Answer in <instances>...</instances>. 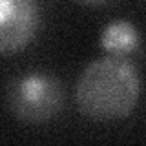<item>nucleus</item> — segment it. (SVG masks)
<instances>
[{
  "label": "nucleus",
  "instance_id": "2",
  "mask_svg": "<svg viewBox=\"0 0 146 146\" xmlns=\"http://www.w3.org/2000/svg\"><path fill=\"white\" fill-rule=\"evenodd\" d=\"M6 108L26 124H44L58 117L66 104V88L57 75L31 70L15 75L6 86Z\"/></svg>",
  "mask_w": 146,
  "mask_h": 146
},
{
  "label": "nucleus",
  "instance_id": "4",
  "mask_svg": "<svg viewBox=\"0 0 146 146\" xmlns=\"http://www.w3.org/2000/svg\"><path fill=\"white\" fill-rule=\"evenodd\" d=\"M100 48L106 51V55L130 58V55H133L141 48V33L130 20L119 18L110 22L102 29Z\"/></svg>",
  "mask_w": 146,
  "mask_h": 146
},
{
  "label": "nucleus",
  "instance_id": "5",
  "mask_svg": "<svg viewBox=\"0 0 146 146\" xmlns=\"http://www.w3.org/2000/svg\"><path fill=\"white\" fill-rule=\"evenodd\" d=\"M77 2L84 6H100V4H106L108 0H77Z\"/></svg>",
  "mask_w": 146,
  "mask_h": 146
},
{
  "label": "nucleus",
  "instance_id": "1",
  "mask_svg": "<svg viewBox=\"0 0 146 146\" xmlns=\"http://www.w3.org/2000/svg\"><path fill=\"white\" fill-rule=\"evenodd\" d=\"M141 75L130 58L106 55L82 70L75 86V104L93 122H117L133 113L141 99Z\"/></svg>",
  "mask_w": 146,
  "mask_h": 146
},
{
  "label": "nucleus",
  "instance_id": "3",
  "mask_svg": "<svg viewBox=\"0 0 146 146\" xmlns=\"http://www.w3.org/2000/svg\"><path fill=\"white\" fill-rule=\"evenodd\" d=\"M38 27L40 11L35 0H0V55L27 48Z\"/></svg>",
  "mask_w": 146,
  "mask_h": 146
}]
</instances>
